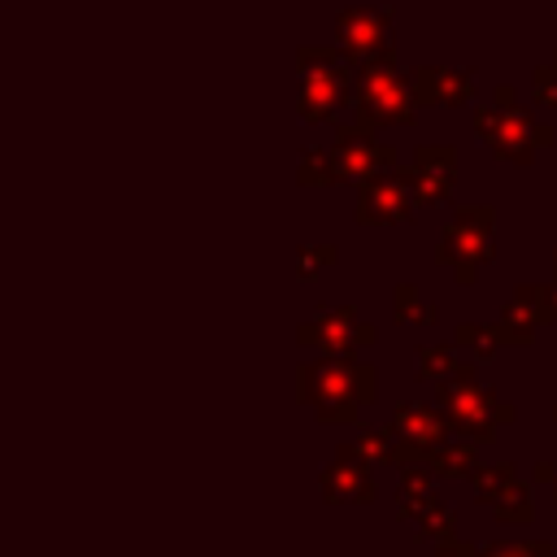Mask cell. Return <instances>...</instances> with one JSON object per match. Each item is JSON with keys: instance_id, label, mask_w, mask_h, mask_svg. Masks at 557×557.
<instances>
[{"instance_id": "cell-1", "label": "cell", "mask_w": 557, "mask_h": 557, "mask_svg": "<svg viewBox=\"0 0 557 557\" xmlns=\"http://www.w3.org/2000/svg\"><path fill=\"white\" fill-rule=\"evenodd\" d=\"M379 396L374 366L357 352H322L300 366V400L318 413V422H357V409Z\"/></svg>"}, {"instance_id": "cell-2", "label": "cell", "mask_w": 557, "mask_h": 557, "mask_svg": "<svg viewBox=\"0 0 557 557\" xmlns=\"http://www.w3.org/2000/svg\"><path fill=\"white\" fill-rule=\"evenodd\" d=\"M296 70H300V96H296V109L305 122H331L352 87H357V65L348 61L344 48H313L305 44L296 52Z\"/></svg>"}, {"instance_id": "cell-3", "label": "cell", "mask_w": 557, "mask_h": 557, "mask_svg": "<svg viewBox=\"0 0 557 557\" xmlns=\"http://www.w3.org/2000/svg\"><path fill=\"white\" fill-rule=\"evenodd\" d=\"M435 400H440V409L448 413L453 431H457L461 440H470V444H492V440H496V426L513 422V405L496 400V392L479 383L474 366H461L457 374L440 379Z\"/></svg>"}, {"instance_id": "cell-4", "label": "cell", "mask_w": 557, "mask_h": 557, "mask_svg": "<svg viewBox=\"0 0 557 557\" xmlns=\"http://www.w3.org/2000/svg\"><path fill=\"white\" fill-rule=\"evenodd\" d=\"M474 135L487 144V152L496 161H509V165H531L540 148H548L557 135L548 122H540L531 109L522 104H479L474 109Z\"/></svg>"}, {"instance_id": "cell-5", "label": "cell", "mask_w": 557, "mask_h": 557, "mask_svg": "<svg viewBox=\"0 0 557 557\" xmlns=\"http://www.w3.org/2000/svg\"><path fill=\"white\" fill-rule=\"evenodd\" d=\"M496 257V209L492 205H457L453 222L440 235V265L453 270L461 287L479 278L483 265Z\"/></svg>"}, {"instance_id": "cell-6", "label": "cell", "mask_w": 557, "mask_h": 557, "mask_svg": "<svg viewBox=\"0 0 557 557\" xmlns=\"http://www.w3.org/2000/svg\"><path fill=\"white\" fill-rule=\"evenodd\" d=\"M352 109L361 126H409L418 113V96L409 74H400L392 61L357 65V87H352Z\"/></svg>"}, {"instance_id": "cell-7", "label": "cell", "mask_w": 557, "mask_h": 557, "mask_svg": "<svg viewBox=\"0 0 557 557\" xmlns=\"http://www.w3.org/2000/svg\"><path fill=\"white\" fill-rule=\"evenodd\" d=\"M335 35L339 48L348 52L352 65H374L396 57V35H392V13L370 9V4H348L335 13Z\"/></svg>"}, {"instance_id": "cell-8", "label": "cell", "mask_w": 557, "mask_h": 557, "mask_svg": "<svg viewBox=\"0 0 557 557\" xmlns=\"http://www.w3.org/2000/svg\"><path fill=\"white\" fill-rule=\"evenodd\" d=\"M544 322H557V287L553 283H522L505 300V309L492 322V331H496L500 348H522V344L535 339V331Z\"/></svg>"}, {"instance_id": "cell-9", "label": "cell", "mask_w": 557, "mask_h": 557, "mask_svg": "<svg viewBox=\"0 0 557 557\" xmlns=\"http://www.w3.org/2000/svg\"><path fill=\"white\" fill-rule=\"evenodd\" d=\"M392 431H396V470L405 466H426V457L448 440L453 422L440 405H400L392 413Z\"/></svg>"}, {"instance_id": "cell-10", "label": "cell", "mask_w": 557, "mask_h": 557, "mask_svg": "<svg viewBox=\"0 0 557 557\" xmlns=\"http://www.w3.org/2000/svg\"><path fill=\"white\" fill-rule=\"evenodd\" d=\"M331 161H335V174L339 183H361L370 174H383L392 170L396 152L374 135V126H361V122H348L335 131V144H331Z\"/></svg>"}, {"instance_id": "cell-11", "label": "cell", "mask_w": 557, "mask_h": 557, "mask_svg": "<svg viewBox=\"0 0 557 557\" xmlns=\"http://www.w3.org/2000/svg\"><path fill=\"white\" fill-rule=\"evenodd\" d=\"M413 191L405 183V174L392 165L383 174H370L361 178V191H357V222L361 226H400L413 218Z\"/></svg>"}, {"instance_id": "cell-12", "label": "cell", "mask_w": 557, "mask_h": 557, "mask_svg": "<svg viewBox=\"0 0 557 557\" xmlns=\"http://www.w3.org/2000/svg\"><path fill=\"white\" fill-rule=\"evenodd\" d=\"M379 335L370 322L357 318L352 305H339V309H322L318 318L300 322L296 331V344L305 348H318V352H357V348H370Z\"/></svg>"}, {"instance_id": "cell-13", "label": "cell", "mask_w": 557, "mask_h": 557, "mask_svg": "<svg viewBox=\"0 0 557 557\" xmlns=\"http://www.w3.org/2000/svg\"><path fill=\"white\" fill-rule=\"evenodd\" d=\"M418 205H444L457 183V148L448 144H418L409 165L400 170Z\"/></svg>"}, {"instance_id": "cell-14", "label": "cell", "mask_w": 557, "mask_h": 557, "mask_svg": "<svg viewBox=\"0 0 557 557\" xmlns=\"http://www.w3.org/2000/svg\"><path fill=\"white\" fill-rule=\"evenodd\" d=\"M318 487H322V496L331 505H366V500H374L370 466L361 457H352L348 448H335V457L318 474Z\"/></svg>"}, {"instance_id": "cell-15", "label": "cell", "mask_w": 557, "mask_h": 557, "mask_svg": "<svg viewBox=\"0 0 557 557\" xmlns=\"http://www.w3.org/2000/svg\"><path fill=\"white\" fill-rule=\"evenodd\" d=\"M413 96L422 109H457L474 96V74L470 70H448V65H418L409 70Z\"/></svg>"}, {"instance_id": "cell-16", "label": "cell", "mask_w": 557, "mask_h": 557, "mask_svg": "<svg viewBox=\"0 0 557 557\" xmlns=\"http://www.w3.org/2000/svg\"><path fill=\"white\" fill-rule=\"evenodd\" d=\"M396 513H400V522H409V527H413L422 540H431V544L457 535V513H453V505H448L444 496H435V492H426L422 500H413V505H405V509H396Z\"/></svg>"}, {"instance_id": "cell-17", "label": "cell", "mask_w": 557, "mask_h": 557, "mask_svg": "<svg viewBox=\"0 0 557 557\" xmlns=\"http://www.w3.org/2000/svg\"><path fill=\"white\" fill-rule=\"evenodd\" d=\"M470 487H474V496H479L487 509H496V505L513 500L518 492H527L522 474H518L509 461H500V466H479V470L470 474Z\"/></svg>"}, {"instance_id": "cell-18", "label": "cell", "mask_w": 557, "mask_h": 557, "mask_svg": "<svg viewBox=\"0 0 557 557\" xmlns=\"http://www.w3.org/2000/svg\"><path fill=\"white\" fill-rule=\"evenodd\" d=\"M435 479H470L479 470V444L470 440H444L431 457H426Z\"/></svg>"}, {"instance_id": "cell-19", "label": "cell", "mask_w": 557, "mask_h": 557, "mask_svg": "<svg viewBox=\"0 0 557 557\" xmlns=\"http://www.w3.org/2000/svg\"><path fill=\"white\" fill-rule=\"evenodd\" d=\"M392 318L400 322V326H435L440 322V309L413 287V283H396L392 287Z\"/></svg>"}, {"instance_id": "cell-20", "label": "cell", "mask_w": 557, "mask_h": 557, "mask_svg": "<svg viewBox=\"0 0 557 557\" xmlns=\"http://www.w3.org/2000/svg\"><path fill=\"white\" fill-rule=\"evenodd\" d=\"M339 448H348L352 457H361L366 466H392L396 461V431L387 426H361L352 440H344Z\"/></svg>"}, {"instance_id": "cell-21", "label": "cell", "mask_w": 557, "mask_h": 557, "mask_svg": "<svg viewBox=\"0 0 557 557\" xmlns=\"http://www.w3.org/2000/svg\"><path fill=\"white\" fill-rule=\"evenodd\" d=\"M296 183H300V187H335V183H339V174H335L331 148H300Z\"/></svg>"}, {"instance_id": "cell-22", "label": "cell", "mask_w": 557, "mask_h": 557, "mask_svg": "<svg viewBox=\"0 0 557 557\" xmlns=\"http://www.w3.org/2000/svg\"><path fill=\"white\" fill-rule=\"evenodd\" d=\"M413 361H418V379H435V383L461 370V361H457V348H453V344H418Z\"/></svg>"}, {"instance_id": "cell-23", "label": "cell", "mask_w": 557, "mask_h": 557, "mask_svg": "<svg viewBox=\"0 0 557 557\" xmlns=\"http://www.w3.org/2000/svg\"><path fill=\"white\" fill-rule=\"evenodd\" d=\"M453 344H457V348H470L474 361H487V357L500 348L496 331H492V326H479V322H461V326L453 331Z\"/></svg>"}, {"instance_id": "cell-24", "label": "cell", "mask_w": 557, "mask_h": 557, "mask_svg": "<svg viewBox=\"0 0 557 557\" xmlns=\"http://www.w3.org/2000/svg\"><path fill=\"white\" fill-rule=\"evenodd\" d=\"M335 257H339L335 244H300V248H296V274H300V278H313V274H322L326 265H335Z\"/></svg>"}, {"instance_id": "cell-25", "label": "cell", "mask_w": 557, "mask_h": 557, "mask_svg": "<svg viewBox=\"0 0 557 557\" xmlns=\"http://www.w3.org/2000/svg\"><path fill=\"white\" fill-rule=\"evenodd\" d=\"M531 96H535V104L557 109V65H553V61L531 70Z\"/></svg>"}, {"instance_id": "cell-26", "label": "cell", "mask_w": 557, "mask_h": 557, "mask_svg": "<svg viewBox=\"0 0 557 557\" xmlns=\"http://www.w3.org/2000/svg\"><path fill=\"white\" fill-rule=\"evenodd\" d=\"M479 557H553V548L544 540H522V544H492L479 548Z\"/></svg>"}, {"instance_id": "cell-27", "label": "cell", "mask_w": 557, "mask_h": 557, "mask_svg": "<svg viewBox=\"0 0 557 557\" xmlns=\"http://www.w3.org/2000/svg\"><path fill=\"white\" fill-rule=\"evenodd\" d=\"M492 518H496V522H505V527H509V522H531V518H535V505H531V492H518L513 500H505V505H496V509H492Z\"/></svg>"}, {"instance_id": "cell-28", "label": "cell", "mask_w": 557, "mask_h": 557, "mask_svg": "<svg viewBox=\"0 0 557 557\" xmlns=\"http://www.w3.org/2000/svg\"><path fill=\"white\" fill-rule=\"evenodd\" d=\"M435 557H479V548L453 535V540H440V544H435Z\"/></svg>"}, {"instance_id": "cell-29", "label": "cell", "mask_w": 557, "mask_h": 557, "mask_svg": "<svg viewBox=\"0 0 557 557\" xmlns=\"http://www.w3.org/2000/svg\"><path fill=\"white\" fill-rule=\"evenodd\" d=\"M553 474H557L553 461H535V479H540V483H553Z\"/></svg>"}, {"instance_id": "cell-30", "label": "cell", "mask_w": 557, "mask_h": 557, "mask_svg": "<svg viewBox=\"0 0 557 557\" xmlns=\"http://www.w3.org/2000/svg\"><path fill=\"white\" fill-rule=\"evenodd\" d=\"M553 283H557V248H553Z\"/></svg>"}, {"instance_id": "cell-31", "label": "cell", "mask_w": 557, "mask_h": 557, "mask_svg": "<svg viewBox=\"0 0 557 557\" xmlns=\"http://www.w3.org/2000/svg\"><path fill=\"white\" fill-rule=\"evenodd\" d=\"M548 487H553V496H557V474H553V483H548Z\"/></svg>"}, {"instance_id": "cell-32", "label": "cell", "mask_w": 557, "mask_h": 557, "mask_svg": "<svg viewBox=\"0 0 557 557\" xmlns=\"http://www.w3.org/2000/svg\"><path fill=\"white\" fill-rule=\"evenodd\" d=\"M553 418H557V409H553Z\"/></svg>"}, {"instance_id": "cell-33", "label": "cell", "mask_w": 557, "mask_h": 557, "mask_svg": "<svg viewBox=\"0 0 557 557\" xmlns=\"http://www.w3.org/2000/svg\"><path fill=\"white\" fill-rule=\"evenodd\" d=\"M553 65H557V57H553Z\"/></svg>"}, {"instance_id": "cell-34", "label": "cell", "mask_w": 557, "mask_h": 557, "mask_svg": "<svg viewBox=\"0 0 557 557\" xmlns=\"http://www.w3.org/2000/svg\"><path fill=\"white\" fill-rule=\"evenodd\" d=\"M553 287H557V283H553Z\"/></svg>"}]
</instances>
